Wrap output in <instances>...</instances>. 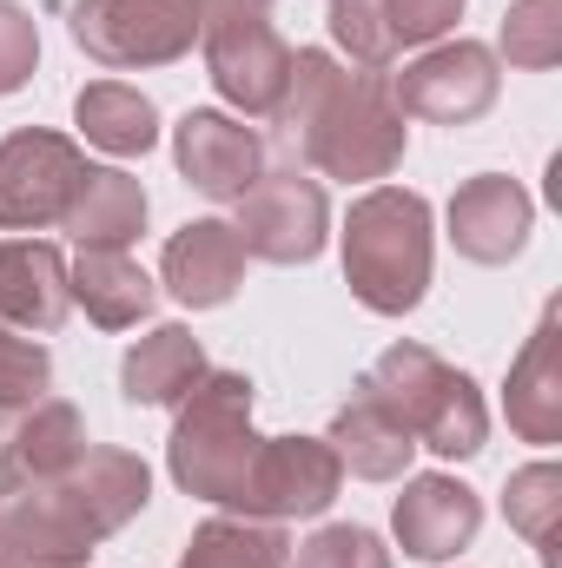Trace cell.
Returning <instances> with one entry per match:
<instances>
[{
	"label": "cell",
	"instance_id": "ac0fdd59",
	"mask_svg": "<svg viewBox=\"0 0 562 568\" xmlns=\"http://www.w3.org/2000/svg\"><path fill=\"white\" fill-rule=\"evenodd\" d=\"M205 371H212L205 364V344L185 324H159V331H145L140 344L120 357V397L133 410H179L199 390Z\"/></svg>",
	"mask_w": 562,
	"mask_h": 568
},
{
	"label": "cell",
	"instance_id": "6da1fadb",
	"mask_svg": "<svg viewBox=\"0 0 562 568\" xmlns=\"http://www.w3.org/2000/svg\"><path fill=\"white\" fill-rule=\"evenodd\" d=\"M272 120H279V140L291 145V165H311L344 185L391 179L411 145V120L391 100V73L344 67L324 47L291 53V87Z\"/></svg>",
	"mask_w": 562,
	"mask_h": 568
},
{
	"label": "cell",
	"instance_id": "8fae6325",
	"mask_svg": "<svg viewBox=\"0 0 562 568\" xmlns=\"http://www.w3.org/2000/svg\"><path fill=\"white\" fill-rule=\"evenodd\" d=\"M344 489V463L324 436H265L245 476V496L232 516H259V523H311L338 503Z\"/></svg>",
	"mask_w": 562,
	"mask_h": 568
},
{
	"label": "cell",
	"instance_id": "8992f818",
	"mask_svg": "<svg viewBox=\"0 0 562 568\" xmlns=\"http://www.w3.org/2000/svg\"><path fill=\"white\" fill-rule=\"evenodd\" d=\"M199 53L225 106L272 120L291 87V47L259 0H199Z\"/></svg>",
	"mask_w": 562,
	"mask_h": 568
},
{
	"label": "cell",
	"instance_id": "836d02e7",
	"mask_svg": "<svg viewBox=\"0 0 562 568\" xmlns=\"http://www.w3.org/2000/svg\"><path fill=\"white\" fill-rule=\"evenodd\" d=\"M259 7H272V0H259Z\"/></svg>",
	"mask_w": 562,
	"mask_h": 568
},
{
	"label": "cell",
	"instance_id": "ffe728a7",
	"mask_svg": "<svg viewBox=\"0 0 562 568\" xmlns=\"http://www.w3.org/2000/svg\"><path fill=\"white\" fill-rule=\"evenodd\" d=\"M73 126H80L87 145H100V152H113V159H140V152L159 145V113H152V100H145L140 87H127V80H93V87H80Z\"/></svg>",
	"mask_w": 562,
	"mask_h": 568
},
{
	"label": "cell",
	"instance_id": "2e32d148",
	"mask_svg": "<svg viewBox=\"0 0 562 568\" xmlns=\"http://www.w3.org/2000/svg\"><path fill=\"white\" fill-rule=\"evenodd\" d=\"M503 417L523 443L550 449L562 443V311L543 304L536 331L523 337L516 364H510V384H503Z\"/></svg>",
	"mask_w": 562,
	"mask_h": 568
},
{
	"label": "cell",
	"instance_id": "7a4b0ae2",
	"mask_svg": "<svg viewBox=\"0 0 562 568\" xmlns=\"http://www.w3.org/2000/svg\"><path fill=\"white\" fill-rule=\"evenodd\" d=\"M145 503H152V469H145L140 456L113 449V443H87L60 476L27 483L7 503V523H13V536H20L27 556L87 562L107 536H120L140 516Z\"/></svg>",
	"mask_w": 562,
	"mask_h": 568
},
{
	"label": "cell",
	"instance_id": "d6986e66",
	"mask_svg": "<svg viewBox=\"0 0 562 568\" xmlns=\"http://www.w3.org/2000/svg\"><path fill=\"white\" fill-rule=\"evenodd\" d=\"M67 291L100 331H133L159 304V284L145 278V265L120 245H80V258L67 265Z\"/></svg>",
	"mask_w": 562,
	"mask_h": 568
},
{
	"label": "cell",
	"instance_id": "3957f363",
	"mask_svg": "<svg viewBox=\"0 0 562 568\" xmlns=\"http://www.w3.org/2000/svg\"><path fill=\"white\" fill-rule=\"evenodd\" d=\"M338 245H344V284H351V297L364 311L404 317V311L423 304L430 258H436V232H430V199L423 192H411V185L358 192Z\"/></svg>",
	"mask_w": 562,
	"mask_h": 568
},
{
	"label": "cell",
	"instance_id": "52a82bcc",
	"mask_svg": "<svg viewBox=\"0 0 562 568\" xmlns=\"http://www.w3.org/2000/svg\"><path fill=\"white\" fill-rule=\"evenodd\" d=\"M67 33L107 73L172 67L199 40V0H73Z\"/></svg>",
	"mask_w": 562,
	"mask_h": 568
},
{
	"label": "cell",
	"instance_id": "44dd1931",
	"mask_svg": "<svg viewBox=\"0 0 562 568\" xmlns=\"http://www.w3.org/2000/svg\"><path fill=\"white\" fill-rule=\"evenodd\" d=\"M67 232L80 245H120L127 252L145 232V185L133 172H120V165H87L80 199L67 212Z\"/></svg>",
	"mask_w": 562,
	"mask_h": 568
},
{
	"label": "cell",
	"instance_id": "e0dca14e",
	"mask_svg": "<svg viewBox=\"0 0 562 568\" xmlns=\"http://www.w3.org/2000/svg\"><path fill=\"white\" fill-rule=\"evenodd\" d=\"M73 311L67 258L47 239H0V324L20 337H53Z\"/></svg>",
	"mask_w": 562,
	"mask_h": 568
},
{
	"label": "cell",
	"instance_id": "277c9868",
	"mask_svg": "<svg viewBox=\"0 0 562 568\" xmlns=\"http://www.w3.org/2000/svg\"><path fill=\"white\" fill-rule=\"evenodd\" d=\"M351 397L378 404L418 449H436V456H450V463L476 456L483 436H490V404H483V390L470 384V371L443 364L430 344H411V337L391 344V351L358 377Z\"/></svg>",
	"mask_w": 562,
	"mask_h": 568
},
{
	"label": "cell",
	"instance_id": "cb8c5ba5",
	"mask_svg": "<svg viewBox=\"0 0 562 568\" xmlns=\"http://www.w3.org/2000/svg\"><path fill=\"white\" fill-rule=\"evenodd\" d=\"M503 516L510 529L543 556V568H556V523H562V469L556 463H530L503 483Z\"/></svg>",
	"mask_w": 562,
	"mask_h": 568
},
{
	"label": "cell",
	"instance_id": "4316f807",
	"mask_svg": "<svg viewBox=\"0 0 562 568\" xmlns=\"http://www.w3.org/2000/svg\"><path fill=\"white\" fill-rule=\"evenodd\" d=\"M284 568H391V549L364 523H324L291 549Z\"/></svg>",
	"mask_w": 562,
	"mask_h": 568
},
{
	"label": "cell",
	"instance_id": "7c38bea8",
	"mask_svg": "<svg viewBox=\"0 0 562 568\" xmlns=\"http://www.w3.org/2000/svg\"><path fill=\"white\" fill-rule=\"evenodd\" d=\"M172 159H179V179H185L192 192L232 205V199H245V185L265 172V140H259L245 120L219 113V106H192V113L172 126Z\"/></svg>",
	"mask_w": 562,
	"mask_h": 568
},
{
	"label": "cell",
	"instance_id": "d4e9b609",
	"mask_svg": "<svg viewBox=\"0 0 562 568\" xmlns=\"http://www.w3.org/2000/svg\"><path fill=\"white\" fill-rule=\"evenodd\" d=\"M331 40L344 47L351 67H391L398 60V33H391V0H331L324 7Z\"/></svg>",
	"mask_w": 562,
	"mask_h": 568
},
{
	"label": "cell",
	"instance_id": "5b68a950",
	"mask_svg": "<svg viewBox=\"0 0 562 568\" xmlns=\"http://www.w3.org/2000/svg\"><path fill=\"white\" fill-rule=\"evenodd\" d=\"M252 377L245 371H205L199 390L179 404V424L165 443V469L185 496L199 503H219V509H239L245 496V476H252V456H259V429H252Z\"/></svg>",
	"mask_w": 562,
	"mask_h": 568
},
{
	"label": "cell",
	"instance_id": "5bb4252c",
	"mask_svg": "<svg viewBox=\"0 0 562 568\" xmlns=\"http://www.w3.org/2000/svg\"><path fill=\"white\" fill-rule=\"evenodd\" d=\"M530 225H536V199L510 172H476L450 199V245L470 265H510L530 245Z\"/></svg>",
	"mask_w": 562,
	"mask_h": 568
},
{
	"label": "cell",
	"instance_id": "d6a6232c",
	"mask_svg": "<svg viewBox=\"0 0 562 568\" xmlns=\"http://www.w3.org/2000/svg\"><path fill=\"white\" fill-rule=\"evenodd\" d=\"M20 568H87V562H47V556H27Z\"/></svg>",
	"mask_w": 562,
	"mask_h": 568
},
{
	"label": "cell",
	"instance_id": "7402d4cb",
	"mask_svg": "<svg viewBox=\"0 0 562 568\" xmlns=\"http://www.w3.org/2000/svg\"><path fill=\"white\" fill-rule=\"evenodd\" d=\"M324 443L338 449V463H344L358 483H398V476L411 469V456H418V443L391 424L378 404H364V397H351V404L331 417V436H324Z\"/></svg>",
	"mask_w": 562,
	"mask_h": 568
},
{
	"label": "cell",
	"instance_id": "30bf717a",
	"mask_svg": "<svg viewBox=\"0 0 562 568\" xmlns=\"http://www.w3.org/2000/svg\"><path fill=\"white\" fill-rule=\"evenodd\" d=\"M496 93H503V67L483 40H436L404 73H391L398 113L430 126H470L496 106Z\"/></svg>",
	"mask_w": 562,
	"mask_h": 568
},
{
	"label": "cell",
	"instance_id": "1f68e13d",
	"mask_svg": "<svg viewBox=\"0 0 562 568\" xmlns=\"http://www.w3.org/2000/svg\"><path fill=\"white\" fill-rule=\"evenodd\" d=\"M20 562H27V549H20V536L7 523V503H0V568H20Z\"/></svg>",
	"mask_w": 562,
	"mask_h": 568
},
{
	"label": "cell",
	"instance_id": "603a6c76",
	"mask_svg": "<svg viewBox=\"0 0 562 568\" xmlns=\"http://www.w3.org/2000/svg\"><path fill=\"white\" fill-rule=\"evenodd\" d=\"M291 542L284 523H259V516H212L185 536L179 568H284Z\"/></svg>",
	"mask_w": 562,
	"mask_h": 568
},
{
	"label": "cell",
	"instance_id": "4fadbf2b",
	"mask_svg": "<svg viewBox=\"0 0 562 568\" xmlns=\"http://www.w3.org/2000/svg\"><path fill=\"white\" fill-rule=\"evenodd\" d=\"M391 529H398V549L411 562H450L476 542L483 529V496L443 469H423V476H404V496L391 509Z\"/></svg>",
	"mask_w": 562,
	"mask_h": 568
},
{
	"label": "cell",
	"instance_id": "9c48e42d",
	"mask_svg": "<svg viewBox=\"0 0 562 568\" xmlns=\"http://www.w3.org/2000/svg\"><path fill=\"white\" fill-rule=\"evenodd\" d=\"M87 179V152L67 133L20 126L0 140V232H47L67 225Z\"/></svg>",
	"mask_w": 562,
	"mask_h": 568
},
{
	"label": "cell",
	"instance_id": "83f0119b",
	"mask_svg": "<svg viewBox=\"0 0 562 568\" xmlns=\"http://www.w3.org/2000/svg\"><path fill=\"white\" fill-rule=\"evenodd\" d=\"M47 384H53V351L40 337H20L0 324V410L47 397Z\"/></svg>",
	"mask_w": 562,
	"mask_h": 568
},
{
	"label": "cell",
	"instance_id": "f1b7e54d",
	"mask_svg": "<svg viewBox=\"0 0 562 568\" xmlns=\"http://www.w3.org/2000/svg\"><path fill=\"white\" fill-rule=\"evenodd\" d=\"M40 67V27L20 0H0V100L20 93Z\"/></svg>",
	"mask_w": 562,
	"mask_h": 568
},
{
	"label": "cell",
	"instance_id": "4dcf8cb0",
	"mask_svg": "<svg viewBox=\"0 0 562 568\" xmlns=\"http://www.w3.org/2000/svg\"><path fill=\"white\" fill-rule=\"evenodd\" d=\"M13 410H0V503L20 496V429H13Z\"/></svg>",
	"mask_w": 562,
	"mask_h": 568
},
{
	"label": "cell",
	"instance_id": "ba28073f",
	"mask_svg": "<svg viewBox=\"0 0 562 568\" xmlns=\"http://www.w3.org/2000/svg\"><path fill=\"white\" fill-rule=\"evenodd\" d=\"M239 219V245L245 258H265V265H311L331 239V199L324 185L304 172V165H279V172H259L245 185V199H232Z\"/></svg>",
	"mask_w": 562,
	"mask_h": 568
},
{
	"label": "cell",
	"instance_id": "f546056e",
	"mask_svg": "<svg viewBox=\"0 0 562 568\" xmlns=\"http://www.w3.org/2000/svg\"><path fill=\"white\" fill-rule=\"evenodd\" d=\"M470 0H391V33H398V53L404 47H436L456 20H463Z\"/></svg>",
	"mask_w": 562,
	"mask_h": 568
},
{
	"label": "cell",
	"instance_id": "484cf974",
	"mask_svg": "<svg viewBox=\"0 0 562 568\" xmlns=\"http://www.w3.org/2000/svg\"><path fill=\"white\" fill-rule=\"evenodd\" d=\"M503 60L523 73H550L562 60V0H516L503 13Z\"/></svg>",
	"mask_w": 562,
	"mask_h": 568
},
{
	"label": "cell",
	"instance_id": "9a60e30c",
	"mask_svg": "<svg viewBox=\"0 0 562 568\" xmlns=\"http://www.w3.org/2000/svg\"><path fill=\"white\" fill-rule=\"evenodd\" d=\"M159 278H165V291H172L185 311H219V304H232L239 284H245V245H239V232H232L225 219H192V225H179V232L165 239Z\"/></svg>",
	"mask_w": 562,
	"mask_h": 568
}]
</instances>
